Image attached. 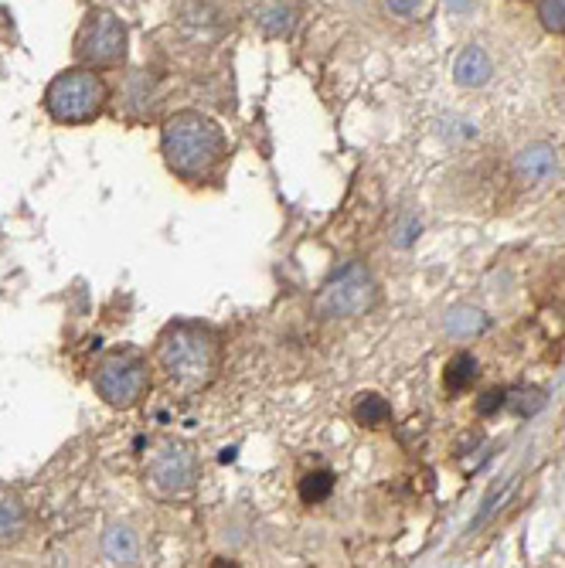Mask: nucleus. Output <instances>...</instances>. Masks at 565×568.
<instances>
[{
	"label": "nucleus",
	"instance_id": "20e7f679",
	"mask_svg": "<svg viewBox=\"0 0 565 568\" xmlns=\"http://www.w3.org/2000/svg\"><path fill=\"white\" fill-rule=\"evenodd\" d=\"M378 303V283L371 279L365 262H348L344 269L320 286L314 310L320 317H361Z\"/></svg>",
	"mask_w": 565,
	"mask_h": 568
},
{
	"label": "nucleus",
	"instance_id": "f8f14e48",
	"mask_svg": "<svg viewBox=\"0 0 565 568\" xmlns=\"http://www.w3.org/2000/svg\"><path fill=\"white\" fill-rule=\"evenodd\" d=\"M354 419L368 429H382L392 419V405L382 395H361L358 405H354Z\"/></svg>",
	"mask_w": 565,
	"mask_h": 568
},
{
	"label": "nucleus",
	"instance_id": "6e6552de",
	"mask_svg": "<svg viewBox=\"0 0 565 568\" xmlns=\"http://www.w3.org/2000/svg\"><path fill=\"white\" fill-rule=\"evenodd\" d=\"M300 0H256L252 4V21L269 38H286L300 21Z\"/></svg>",
	"mask_w": 565,
	"mask_h": 568
},
{
	"label": "nucleus",
	"instance_id": "39448f33",
	"mask_svg": "<svg viewBox=\"0 0 565 568\" xmlns=\"http://www.w3.org/2000/svg\"><path fill=\"white\" fill-rule=\"evenodd\" d=\"M99 398L113 409H133L150 388V368L137 351H113L92 375Z\"/></svg>",
	"mask_w": 565,
	"mask_h": 568
},
{
	"label": "nucleus",
	"instance_id": "ddd939ff",
	"mask_svg": "<svg viewBox=\"0 0 565 568\" xmlns=\"http://www.w3.org/2000/svg\"><path fill=\"white\" fill-rule=\"evenodd\" d=\"M487 327V317L474 307H457L446 313V334L453 337H474Z\"/></svg>",
	"mask_w": 565,
	"mask_h": 568
},
{
	"label": "nucleus",
	"instance_id": "9d476101",
	"mask_svg": "<svg viewBox=\"0 0 565 568\" xmlns=\"http://www.w3.org/2000/svg\"><path fill=\"white\" fill-rule=\"evenodd\" d=\"M491 72H494L491 58H487L484 48H477V45L463 48L460 58H457V65H453V75H457V82H460V86H467V89L484 86V82L491 79Z\"/></svg>",
	"mask_w": 565,
	"mask_h": 568
},
{
	"label": "nucleus",
	"instance_id": "1a4fd4ad",
	"mask_svg": "<svg viewBox=\"0 0 565 568\" xmlns=\"http://www.w3.org/2000/svg\"><path fill=\"white\" fill-rule=\"evenodd\" d=\"M514 174L525 184H538L548 181L555 174V150L548 143H535V147H525L518 157H514Z\"/></svg>",
	"mask_w": 565,
	"mask_h": 568
},
{
	"label": "nucleus",
	"instance_id": "0eeeda50",
	"mask_svg": "<svg viewBox=\"0 0 565 568\" xmlns=\"http://www.w3.org/2000/svg\"><path fill=\"white\" fill-rule=\"evenodd\" d=\"M75 55L89 69H109L126 58V24L113 11H92L75 35Z\"/></svg>",
	"mask_w": 565,
	"mask_h": 568
},
{
	"label": "nucleus",
	"instance_id": "f3484780",
	"mask_svg": "<svg viewBox=\"0 0 565 568\" xmlns=\"http://www.w3.org/2000/svg\"><path fill=\"white\" fill-rule=\"evenodd\" d=\"M436 0H385V11L402 21H423L433 14Z\"/></svg>",
	"mask_w": 565,
	"mask_h": 568
},
{
	"label": "nucleus",
	"instance_id": "a211bd4d",
	"mask_svg": "<svg viewBox=\"0 0 565 568\" xmlns=\"http://www.w3.org/2000/svg\"><path fill=\"white\" fill-rule=\"evenodd\" d=\"M538 18L548 31L565 35V0H538Z\"/></svg>",
	"mask_w": 565,
	"mask_h": 568
},
{
	"label": "nucleus",
	"instance_id": "f03ea898",
	"mask_svg": "<svg viewBox=\"0 0 565 568\" xmlns=\"http://www.w3.org/2000/svg\"><path fill=\"white\" fill-rule=\"evenodd\" d=\"M157 361L171 385L198 392L218 371V337L201 324H174L160 337Z\"/></svg>",
	"mask_w": 565,
	"mask_h": 568
},
{
	"label": "nucleus",
	"instance_id": "2eb2a0df",
	"mask_svg": "<svg viewBox=\"0 0 565 568\" xmlns=\"http://www.w3.org/2000/svg\"><path fill=\"white\" fill-rule=\"evenodd\" d=\"M477 378V361L470 354H457L450 364H446V388L450 392H463L467 385H474Z\"/></svg>",
	"mask_w": 565,
	"mask_h": 568
},
{
	"label": "nucleus",
	"instance_id": "7ed1b4c3",
	"mask_svg": "<svg viewBox=\"0 0 565 568\" xmlns=\"http://www.w3.org/2000/svg\"><path fill=\"white\" fill-rule=\"evenodd\" d=\"M109 89L103 75L92 72L89 65L82 69L58 72L45 89V109L55 123L65 126H86L106 109Z\"/></svg>",
	"mask_w": 565,
	"mask_h": 568
},
{
	"label": "nucleus",
	"instance_id": "4468645a",
	"mask_svg": "<svg viewBox=\"0 0 565 568\" xmlns=\"http://www.w3.org/2000/svg\"><path fill=\"white\" fill-rule=\"evenodd\" d=\"M24 531V507L14 497H0V545H14Z\"/></svg>",
	"mask_w": 565,
	"mask_h": 568
},
{
	"label": "nucleus",
	"instance_id": "dca6fc26",
	"mask_svg": "<svg viewBox=\"0 0 565 568\" xmlns=\"http://www.w3.org/2000/svg\"><path fill=\"white\" fill-rule=\"evenodd\" d=\"M334 490V477L327 470H317V473H307V477L300 480V497L307 500V504H320V500H327Z\"/></svg>",
	"mask_w": 565,
	"mask_h": 568
},
{
	"label": "nucleus",
	"instance_id": "f257e3e1",
	"mask_svg": "<svg viewBox=\"0 0 565 568\" xmlns=\"http://www.w3.org/2000/svg\"><path fill=\"white\" fill-rule=\"evenodd\" d=\"M160 154H164L167 167L177 177H184V181H205L225 160V133L215 120L195 113V109H184V113H174L164 123Z\"/></svg>",
	"mask_w": 565,
	"mask_h": 568
},
{
	"label": "nucleus",
	"instance_id": "423d86ee",
	"mask_svg": "<svg viewBox=\"0 0 565 568\" xmlns=\"http://www.w3.org/2000/svg\"><path fill=\"white\" fill-rule=\"evenodd\" d=\"M198 483V456L188 443L177 439H164L154 446V453L147 456V487L157 497H184L191 494Z\"/></svg>",
	"mask_w": 565,
	"mask_h": 568
},
{
	"label": "nucleus",
	"instance_id": "6ab92c4d",
	"mask_svg": "<svg viewBox=\"0 0 565 568\" xmlns=\"http://www.w3.org/2000/svg\"><path fill=\"white\" fill-rule=\"evenodd\" d=\"M501 402H504V395H501V392H487V395H484V402H480V412H484V415H487V412H494Z\"/></svg>",
	"mask_w": 565,
	"mask_h": 568
},
{
	"label": "nucleus",
	"instance_id": "9b49d317",
	"mask_svg": "<svg viewBox=\"0 0 565 568\" xmlns=\"http://www.w3.org/2000/svg\"><path fill=\"white\" fill-rule=\"evenodd\" d=\"M103 555L113 565H137V534H133L126 524H109L103 534Z\"/></svg>",
	"mask_w": 565,
	"mask_h": 568
}]
</instances>
